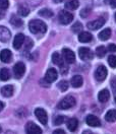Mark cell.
I'll return each instance as SVG.
<instances>
[{
  "label": "cell",
  "mask_w": 116,
  "mask_h": 134,
  "mask_svg": "<svg viewBox=\"0 0 116 134\" xmlns=\"http://www.w3.org/2000/svg\"><path fill=\"white\" fill-rule=\"evenodd\" d=\"M3 108H4V104H3L2 102H0V112L2 111V109H3Z\"/></svg>",
  "instance_id": "obj_40"
},
{
  "label": "cell",
  "mask_w": 116,
  "mask_h": 134,
  "mask_svg": "<svg viewBox=\"0 0 116 134\" xmlns=\"http://www.w3.org/2000/svg\"><path fill=\"white\" fill-rule=\"evenodd\" d=\"M106 54V48L104 46H99L97 49H96V55L99 57V58H102L104 57Z\"/></svg>",
  "instance_id": "obj_29"
},
{
  "label": "cell",
  "mask_w": 116,
  "mask_h": 134,
  "mask_svg": "<svg viewBox=\"0 0 116 134\" xmlns=\"http://www.w3.org/2000/svg\"><path fill=\"white\" fill-rule=\"evenodd\" d=\"M110 99V92L108 90H102L98 94V100L101 103H106Z\"/></svg>",
  "instance_id": "obj_17"
},
{
  "label": "cell",
  "mask_w": 116,
  "mask_h": 134,
  "mask_svg": "<svg viewBox=\"0 0 116 134\" xmlns=\"http://www.w3.org/2000/svg\"><path fill=\"white\" fill-rule=\"evenodd\" d=\"M53 133L54 134H65V132H64V130H62V129H57V130H55Z\"/></svg>",
  "instance_id": "obj_37"
},
{
  "label": "cell",
  "mask_w": 116,
  "mask_h": 134,
  "mask_svg": "<svg viewBox=\"0 0 116 134\" xmlns=\"http://www.w3.org/2000/svg\"><path fill=\"white\" fill-rule=\"evenodd\" d=\"M107 76V69L105 66H99L96 71H95V78L98 80V81H103L105 80Z\"/></svg>",
  "instance_id": "obj_9"
},
{
  "label": "cell",
  "mask_w": 116,
  "mask_h": 134,
  "mask_svg": "<svg viewBox=\"0 0 116 134\" xmlns=\"http://www.w3.org/2000/svg\"><path fill=\"white\" fill-rule=\"evenodd\" d=\"M12 57V54L8 49H4L0 52V60L2 62H5V63H8L9 61L11 60Z\"/></svg>",
  "instance_id": "obj_16"
},
{
  "label": "cell",
  "mask_w": 116,
  "mask_h": 134,
  "mask_svg": "<svg viewBox=\"0 0 116 134\" xmlns=\"http://www.w3.org/2000/svg\"><path fill=\"white\" fill-rule=\"evenodd\" d=\"M68 82H67L66 80H61L59 83H58V87L61 90V92H65L67 91V88H68Z\"/></svg>",
  "instance_id": "obj_31"
},
{
  "label": "cell",
  "mask_w": 116,
  "mask_h": 134,
  "mask_svg": "<svg viewBox=\"0 0 116 134\" xmlns=\"http://www.w3.org/2000/svg\"><path fill=\"white\" fill-rule=\"evenodd\" d=\"M92 39H93L92 35L90 33H88V32H83V33H81L78 35V40H80V42L82 43L91 42Z\"/></svg>",
  "instance_id": "obj_19"
},
{
  "label": "cell",
  "mask_w": 116,
  "mask_h": 134,
  "mask_svg": "<svg viewBox=\"0 0 116 134\" xmlns=\"http://www.w3.org/2000/svg\"><path fill=\"white\" fill-rule=\"evenodd\" d=\"M115 20H116V13H115Z\"/></svg>",
  "instance_id": "obj_45"
},
{
  "label": "cell",
  "mask_w": 116,
  "mask_h": 134,
  "mask_svg": "<svg viewBox=\"0 0 116 134\" xmlns=\"http://www.w3.org/2000/svg\"><path fill=\"white\" fill-rule=\"evenodd\" d=\"M25 66L23 62H17V64L13 67V74L15 76V78H22L23 75L25 74Z\"/></svg>",
  "instance_id": "obj_7"
},
{
  "label": "cell",
  "mask_w": 116,
  "mask_h": 134,
  "mask_svg": "<svg viewBox=\"0 0 116 134\" xmlns=\"http://www.w3.org/2000/svg\"><path fill=\"white\" fill-rule=\"evenodd\" d=\"M25 42V36L23 34H17V36L14 37V40H13V47L14 49H20V47L24 45Z\"/></svg>",
  "instance_id": "obj_15"
},
{
  "label": "cell",
  "mask_w": 116,
  "mask_h": 134,
  "mask_svg": "<svg viewBox=\"0 0 116 134\" xmlns=\"http://www.w3.org/2000/svg\"><path fill=\"white\" fill-rule=\"evenodd\" d=\"M4 14H5V12L2 10V9H0V19L2 18V17L4 16Z\"/></svg>",
  "instance_id": "obj_39"
},
{
  "label": "cell",
  "mask_w": 116,
  "mask_h": 134,
  "mask_svg": "<svg viewBox=\"0 0 116 134\" xmlns=\"http://www.w3.org/2000/svg\"><path fill=\"white\" fill-rule=\"evenodd\" d=\"M58 74L56 69L54 68H49L46 72V75H45V80L48 82V83H52L53 81H55L57 79Z\"/></svg>",
  "instance_id": "obj_11"
},
{
  "label": "cell",
  "mask_w": 116,
  "mask_h": 134,
  "mask_svg": "<svg viewBox=\"0 0 116 134\" xmlns=\"http://www.w3.org/2000/svg\"><path fill=\"white\" fill-rule=\"evenodd\" d=\"M10 24L12 25H14L15 27H18V26H20V25H23V20L20 18L17 17L15 15H12L11 18H10Z\"/></svg>",
  "instance_id": "obj_27"
},
{
  "label": "cell",
  "mask_w": 116,
  "mask_h": 134,
  "mask_svg": "<svg viewBox=\"0 0 116 134\" xmlns=\"http://www.w3.org/2000/svg\"><path fill=\"white\" fill-rule=\"evenodd\" d=\"M29 29L35 35H43L47 31V25L40 19H33L29 23Z\"/></svg>",
  "instance_id": "obj_1"
},
{
  "label": "cell",
  "mask_w": 116,
  "mask_h": 134,
  "mask_svg": "<svg viewBox=\"0 0 116 134\" xmlns=\"http://www.w3.org/2000/svg\"><path fill=\"white\" fill-rule=\"evenodd\" d=\"M77 125H78V122H77V120H76L75 118L69 119L68 122H67V128H68V130L71 131V132H75V130H76Z\"/></svg>",
  "instance_id": "obj_21"
},
{
  "label": "cell",
  "mask_w": 116,
  "mask_h": 134,
  "mask_svg": "<svg viewBox=\"0 0 116 134\" xmlns=\"http://www.w3.org/2000/svg\"><path fill=\"white\" fill-rule=\"evenodd\" d=\"M105 119L107 122H115L116 121V110H110L105 115Z\"/></svg>",
  "instance_id": "obj_23"
},
{
  "label": "cell",
  "mask_w": 116,
  "mask_h": 134,
  "mask_svg": "<svg viewBox=\"0 0 116 134\" xmlns=\"http://www.w3.org/2000/svg\"><path fill=\"white\" fill-rule=\"evenodd\" d=\"M64 121H65V117L64 116H56L55 119H54V124L55 125H61Z\"/></svg>",
  "instance_id": "obj_33"
},
{
  "label": "cell",
  "mask_w": 116,
  "mask_h": 134,
  "mask_svg": "<svg viewBox=\"0 0 116 134\" xmlns=\"http://www.w3.org/2000/svg\"><path fill=\"white\" fill-rule=\"evenodd\" d=\"M83 77L81 75H75L72 78H71V85L73 86V87H81L82 85H83Z\"/></svg>",
  "instance_id": "obj_20"
},
{
  "label": "cell",
  "mask_w": 116,
  "mask_h": 134,
  "mask_svg": "<svg viewBox=\"0 0 116 134\" xmlns=\"http://www.w3.org/2000/svg\"><path fill=\"white\" fill-rule=\"evenodd\" d=\"M109 4L112 7H116V0H109Z\"/></svg>",
  "instance_id": "obj_38"
},
{
  "label": "cell",
  "mask_w": 116,
  "mask_h": 134,
  "mask_svg": "<svg viewBox=\"0 0 116 134\" xmlns=\"http://www.w3.org/2000/svg\"><path fill=\"white\" fill-rule=\"evenodd\" d=\"M8 5H9L8 0H0V9L5 10V9L8 8Z\"/></svg>",
  "instance_id": "obj_34"
},
{
  "label": "cell",
  "mask_w": 116,
  "mask_h": 134,
  "mask_svg": "<svg viewBox=\"0 0 116 134\" xmlns=\"http://www.w3.org/2000/svg\"><path fill=\"white\" fill-rule=\"evenodd\" d=\"M86 122L87 124L91 127H99L101 126V122H100L99 118L96 117L95 115H89L86 118Z\"/></svg>",
  "instance_id": "obj_14"
},
{
  "label": "cell",
  "mask_w": 116,
  "mask_h": 134,
  "mask_svg": "<svg viewBox=\"0 0 116 134\" xmlns=\"http://www.w3.org/2000/svg\"><path fill=\"white\" fill-rule=\"evenodd\" d=\"M11 37V34L7 27L0 25V42H7Z\"/></svg>",
  "instance_id": "obj_13"
},
{
  "label": "cell",
  "mask_w": 116,
  "mask_h": 134,
  "mask_svg": "<svg viewBox=\"0 0 116 134\" xmlns=\"http://www.w3.org/2000/svg\"><path fill=\"white\" fill-rule=\"evenodd\" d=\"M105 21H106V19H105L104 17H99V18H97V19L94 20V21L88 23L87 26H88L90 30L96 31V30H99L100 27H102V26L104 25V24H105Z\"/></svg>",
  "instance_id": "obj_8"
},
{
  "label": "cell",
  "mask_w": 116,
  "mask_h": 134,
  "mask_svg": "<svg viewBox=\"0 0 116 134\" xmlns=\"http://www.w3.org/2000/svg\"><path fill=\"white\" fill-rule=\"evenodd\" d=\"M39 14L43 17L50 18V17L53 16V11H52V10H50V9H48V8H44V9H41V10L39 11Z\"/></svg>",
  "instance_id": "obj_26"
},
{
  "label": "cell",
  "mask_w": 116,
  "mask_h": 134,
  "mask_svg": "<svg viewBox=\"0 0 116 134\" xmlns=\"http://www.w3.org/2000/svg\"><path fill=\"white\" fill-rule=\"evenodd\" d=\"M53 1H54L55 3H60V2H62L63 0H53Z\"/></svg>",
  "instance_id": "obj_41"
},
{
  "label": "cell",
  "mask_w": 116,
  "mask_h": 134,
  "mask_svg": "<svg viewBox=\"0 0 116 134\" xmlns=\"http://www.w3.org/2000/svg\"><path fill=\"white\" fill-rule=\"evenodd\" d=\"M71 30H72V32L75 34L81 33L82 30H83V25H82L80 21H77V23H75V25L71 26Z\"/></svg>",
  "instance_id": "obj_30"
},
{
  "label": "cell",
  "mask_w": 116,
  "mask_h": 134,
  "mask_svg": "<svg viewBox=\"0 0 116 134\" xmlns=\"http://www.w3.org/2000/svg\"><path fill=\"white\" fill-rule=\"evenodd\" d=\"M1 132H2V129H1V127H0V133H1Z\"/></svg>",
  "instance_id": "obj_44"
},
{
  "label": "cell",
  "mask_w": 116,
  "mask_h": 134,
  "mask_svg": "<svg viewBox=\"0 0 116 134\" xmlns=\"http://www.w3.org/2000/svg\"><path fill=\"white\" fill-rule=\"evenodd\" d=\"M76 100L73 97L71 96H67L65 97L62 100L59 102V104L57 105V109L59 110H67L69 108H72L73 106H75Z\"/></svg>",
  "instance_id": "obj_2"
},
{
  "label": "cell",
  "mask_w": 116,
  "mask_h": 134,
  "mask_svg": "<svg viewBox=\"0 0 116 134\" xmlns=\"http://www.w3.org/2000/svg\"><path fill=\"white\" fill-rule=\"evenodd\" d=\"M78 5H80L78 0H70L65 3V8L68 10H75L78 7Z\"/></svg>",
  "instance_id": "obj_24"
},
{
  "label": "cell",
  "mask_w": 116,
  "mask_h": 134,
  "mask_svg": "<svg viewBox=\"0 0 116 134\" xmlns=\"http://www.w3.org/2000/svg\"><path fill=\"white\" fill-rule=\"evenodd\" d=\"M114 88V98H115V102H116V87H113Z\"/></svg>",
  "instance_id": "obj_42"
},
{
  "label": "cell",
  "mask_w": 116,
  "mask_h": 134,
  "mask_svg": "<svg viewBox=\"0 0 116 134\" xmlns=\"http://www.w3.org/2000/svg\"><path fill=\"white\" fill-rule=\"evenodd\" d=\"M25 131L29 134H41L42 129L33 122H28L25 125Z\"/></svg>",
  "instance_id": "obj_10"
},
{
  "label": "cell",
  "mask_w": 116,
  "mask_h": 134,
  "mask_svg": "<svg viewBox=\"0 0 116 134\" xmlns=\"http://www.w3.org/2000/svg\"><path fill=\"white\" fill-rule=\"evenodd\" d=\"M78 56L83 61H88V60H92V59L94 58V53L89 48L82 47L78 50Z\"/></svg>",
  "instance_id": "obj_5"
},
{
  "label": "cell",
  "mask_w": 116,
  "mask_h": 134,
  "mask_svg": "<svg viewBox=\"0 0 116 134\" xmlns=\"http://www.w3.org/2000/svg\"><path fill=\"white\" fill-rule=\"evenodd\" d=\"M89 13H90V9L87 8V9H83L82 10V12H81V15L83 17H86L89 15Z\"/></svg>",
  "instance_id": "obj_35"
},
{
  "label": "cell",
  "mask_w": 116,
  "mask_h": 134,
  "mask_svg": "<svg viewBox=\"0 0 116 134\" xmlns=\"http://www.w3.org/2000/svg\"><path fill=\"white\" fill-rule=\"evenodd\" d=\"M52 61H53V63H55L56 65H58V66L60 67V71H61L62 74L66 73L67 67L64 65L63 59H62V57L60 56V54H59L58 52L53 53V55H52Z\"/></svg>",
  "instance_id": "obj_3"
},
{
  "label": "cell",
  "mask_w": 116,
  "mask_h": 134,
  "mask_svg": "<svg viewBox=\"0 0 116 134\" xmlns=\"http://www.w3.org/2000/svg\"><path fill=\"white\" fill-rule=\"evenodd\" d=\"M62 54H63V59L66 61L67 63H69V64L75 63V55L71 50H69V49H66V48H65V49H63V51H62Z\"/></svg>",
  "instance_id": "obj_12"
},
{
  "label": "cell",
  "mask_w": 116,
  "mask_h": 134,
  "mask_svg": "<svg viewBox=\"0 0 116 134\" xmlns=\"http://www.w3.org/2000/svg\"><path fill=\"white\" fill-rule=\"evenodd\" d=\"M58 19H59V23L62 24V25H68L69 23L72 21L73 19V15L72 13L68 12L66 10H61L58 14Z\"/></svg>",
  "instance_id": "obj_4"
},
{
  "label": "cell",
  "mask_w": 116,
  "mask_h": 134,
  "mask_svg": "<svg viewBox=\"0 0 116 134\" xmlns=\"http://www.w3.org/2000/svg\"><path fill=\"white\" fill-rule=\"evenodd\" d=\"M111 37V30L110 29H105L99 34V39L101 41H107Z\"/></svg>",
  "instance_id": "obj_22"
},
{
  "label": "cell",
  "mask_w": 116,
  "mask_h": 134,
  "mask_svg": "<svg viewBox=\"0 0 116 134\" xmlns=\"http://www.w3.org/2000/svg\"><path fill=\"white\" fill-rule=\"evenodd\" d=\"M108 50L110 51V52H116V45L115 44H109Z\"/></svg>",
  "instance_id": "obj_36"
},
{
  "label": "cell",
  "mask_w": 116,
  "mask_h": 134,
  "mask_svg": "<svg viewBox=\"0 0 116 134\" xmlns=\"http://www.w3.org/2000/svg\"><path fill=\"white\" fill-rule=\"evenodd\" d=\"M10 78V73L7 68H2L0 70V80L2 81H6Z\"/></svg>",
  "instance_id": "obj_25"
},
{
  "label": "cell",
  "mask_w": 116,
  "mask_h": 134,
  "mask_svg": "<svg viewBox=\"0 0 116 134\" xmlns=\"http://www.w3.org/2000/svg\"><path fill=\"white\" fill-rule=\"evenodd\" d=\"M108 63L112 68H116V55H111L108 58Z\"/></svg>",
  "instance_id": "obj_32"
},
{
  "label": "cell",
  "mask_w": 116,
  "mask_h": 134,
  "mask_svg": "<svg viewBox=\"0 0 116 134\" xmlns=\"http://www.w3.org/2000/svg\"><path fill=\"white\" fill-rule=\"evenodd\" d=\"M12 93H13V86L12 85H9L8 84V85H5V86H3L1 88V94L3 97H5V98L11 97Z\"/></svg>",
  "instance_id": "obj_18"
},
{
  "label": "cell",
  "mask_w": 116,
  "mask_h": 134,
  "mask_svg": "<svg viewBox=\"0 0 116 134\" xmlns=\"http://www.w3.org/2000/svg\"><path fill=\"white\" fill-rule=\"evenodd\" d=\"M30 13V9L28 8L25 5H20L18 7V14L22 15V16H27L28 14Z\"/></svg>",
  "instance_id": "obj_28"
},
{
  "label": "cell",
  "mask_w": 116,
  "mask_h": 134,
  "mask_svg": "<svg viewBox=\"0 0 116 134\" xmlns=\"http://www.w3.org/2000/svg\"><path fill=\"white\" fill-rule=\"evenodd\" d=\"M35 115L36 117L38 118V120L41 122L43 125H46L47 122H48V116H47V113L46 111L42 108H37L35 110Z\"/></svg>",
  "instance_id": "obj_6"
},
{
  "label": "cell",
  "mask_w": 116,
  "mask_h": 134,
  "mask_svg": "<svg viewBox=\"0 0 116 134\" xmlns=\"http://www.w3.org/2000/svg\"><path fill=\"white\" fill-rule=\"evenodd\" d=\"M113 87H116V82H113V85H112Z\"/></svg>",
  "instance_id": "obj_43"
}]
</instances>
